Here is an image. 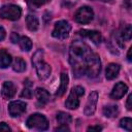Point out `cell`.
Returning <instances> with one entry per match:
<instances>
[{
  "instance_id": "1",
  "label": "cell",
  "mask_w": 132,
  "mask_h": 132,
  "mask_svg": "<svg viewBox=\"0 0 132 132\" xmlns=\"http://www.w3.org/2000/svg\"><path fill=\"white\" fill-rule=\"evenodd\" d=\"M92 54L93 52L85 42L75 40L71 43L69 48V62L76 77H80L86 74L87 63Z\"/></svg>"
},
{
  "instance_id": "2",
  "label": "cell",
  "mask_w": 132,
  "mask_h": 132,
  "mask_svg": "<svg viewBox=\"0 0 132 132\" xmlns=\"http://www.w3.org/2000/svg\"><path fill=\"white\" fill-rule=\"evenodd\" d=\"M32 63L36 68V72H37L39 79H46L50 76L52 68L43 60V51L39 50L38 52H36L34 54L33 58H32Z\"/></svg>"
},
{
  "instance_id": "3",
  "label": "cell",
  "mask_w": 132,
  "mask_h": 132,
  "mask_svg": "<svg viewBox=\"0 0 132 132\" xmlns=\"http://www.w3.org/2000/svg\"><path fill=\"white\" fill-rule=\"evenodd\" d=\"M85 94V89L80 86L73 87L70 91V94L65 102V106L68 109H76L79 106V97Z\"/></svg>"
},
{
  "instance_id": "4",
  "label": "cell",
  "mask_w": 132,
  "mask_h": 132,
  "mask_svg": "<svg viewBox=\"0 0 132 132\" xmlns=\"http://www.w3.org/2000/svg\"><path fill=\"white\" fill-rule=\"evenodd\" d=\"M100 70H101V62H100V58L97 54L93 53L89 60H88V63H87V67H86V74L91 77V78H94L96 77L99 73H100Z\"/></svg>"
},
{
  "instance_id": "5",
  "label": "cell",
  "mask_w": 132,
  "mask_h": 132,
  "mask_svg": "<svg viewBox=\"0 0 132 132\" xmlns=\"http://www.w3.org/2000/svg\"><path fill=\"white\" fill-rule=\"evenodd\" d=\"M27 126L31 129H37L40 131L46 130L48 128V122L46 118L43 114L40 113H34L30 116L27 120Z\"/></svg>"
},
{
  "instance_id": "6",
  "label": "cell",
  "mask_w": 132,
  "mask_h": 132,
  "mask_svg": "<svg viewBox=\"0 0 132 132\" xmlns=\"http://www.w3.org/2000/svg\"><path fill=\"white\" fill-rule=\"evenodd\" d=\"M21 14H22V10H21L20 6L14 5V4L3 5L0 8V16L5 20L16 21L20 19Z\"/></svg>"
},
{
  "instance_id": "7",
  "label": "cell",
  "mask_w": 132,
  "mask_h": 132,
  "mask_svg": "<svg viewBox=\"0 0 132 132\" xmlns=\"http://www.w3.org/2000/svg\"><path fill=\"white\" fill-rule=\"evenodd\" d=\"M70 30H71V26L67 21H64V20L58 21L55 24L52 35L58 39H66L69 36Z\"/></svg>"
},
{
  "instance_id": "8",
  "label": "cell",
  "mask_w": 132,
  "mask_h": 132,
  "mask_svg": "<svg viewBox=\"0 0 132 132\" xmlns=\"http://www.w3.org/2000/svg\"><path fill=\"white\" fill-rule=\"evenodd\" d=\"M94 12L91 7L89 6H82L77 9V11L74 14V20L79 24H88L93 20Z\"/></svg>"
},
{
  "instance_id": "9",
  "label": "cell",
  "mask_w": 132,
  "mask_h": 132,
  "mask_svg": "<svg viewBox=\"0 0 132 132\" xmlns=\"http://www.w3.org/2000/svg\"><path fill=\"white\" fill-rule=\"evenodd\" d=\"M97 101H98V92L97 91H93L90 93L89 98L87 100L86 106H85V114L90 117L93 116L95 110H96V105H97Z\"/></svg>"
},
{
  "instance_id": "10",
  "label": "cell",
  "mask_w": 132,
  "mask_h": 132,
  "mask_svg": "<svg viewBox=\"0 0 132 132\" xmlns=\"http://www.w3.org/2000/svg\"><path fill=\"white\" fill-rule=\"evenodd\" d=\"M27 104L23 101H12L8 104V112L11 117H19L23 112H25Z\"/></svg>"
},
{
  "instance_id": "11",
  "label": "cell",
  "mask_w": 132,
  "mask_h": 132,
  "mask_svg": "<svg viewBox=\"0 0 132 132\" xmlns=\"http://www.w3.org/2000/svg\"><path fill=\"white\" fill-rule=\"evenodd\" d=\"M127 91H128L127 85L120 81V82L116 84L114 87L112 88V91L110 93V98H112L114 100H119L124 97V95L127 93Z\"/></svg>"
},
{
  "instance_id": "12",
  "label": "cell",
  "mask_w": 132,
  "mask_h": 132,
  "mask_svg": "<svg viewBox=\"0 0 132 132\" xmlns=\"http://www.w3.org/2000/svg\"><path fill=\"white\" fill-rule=\"evenodd\" d=\"M16 92V87L14 86L13 82L11 81H5L2 85L1 89V95L4 99H10L15 95Z\"/></svg>"
},
{
  "instance_id": "13",
  "label": "cell",
  "mask_w": 132,
  "mask_h": 132,
  "mask_svg": "<svg viewBox=\"0 0 132 132\" xmlns=\"http://www.w3.org/2000/svg\"><path fill=\"white\" fill-rule=\"evenodd\" d=\"M79 34L82 37L90 39L94 44H99L101 42V34L98 31H95V30H85L84 29V30L79 31Z\"/></svg>"
},
{
  "instance_id": "14",
  "label": "cell",
  "mask_w": 132,
  "mask_h": 132,
  "mask_svg": "<svg viewBox=\"0 0 132 132\" xmlns=\"http://www.w3.org/2000/svg\"><path fill=\"white\" fill-rule=\"evenodd\" d=\"M68 82H69L68 74L65 73V72H62L61 73V84H60V87L58 88V90L56 92L57 97H61L65 94V92L67 90V87H68Z\"/></svg>"
},
{
  "instance_id": "15",
  "label": "cell",
  "mask_w": 132,
  "mask_h": 132,
  "mask_svg": "<svg viewBox=\"0 0 132 132\" xmlns=\"http://www.w3.org/2000/svg\"><path fill=\"white\" fill-rule=\"evenodd\" d=\"M120 36H121V39L119 38L118 42L121 44V46H124L121 41L124 40V39L125 40H130L131 39V36H132V27H131V25L127 24V25L123 26L121 28V31H120Z\"/></svg>"
},
{
  "instance_id": "16",
  "label": "cell",
  "mask_w": 132,
  "mask_h": 132,
  "mask_svg": "<svg viewBox=\"0 0 132 132\" xmlns=\"http://www.w3.org/2000/svg\"><path fill=\"white\" fill-rule=\"evenodd\" d=\"M119 72H120V65H118L116 63H110L106 67L105 76L107 79H113L119 75Z\"/></svg>"
},
{
  "instance_id": "17",
  "label": "cell",
  "mask_w": 132,
  "mask_h": 132,
  "mask_svg": "<svg viewBox=\"0 0 132 132\" xmlns=\"http://www.w3.org/2000/svg\"><path fill=\"white\" fill-rule=\"evenodd\" d=\"M26 24L30 31H36L39 27V21L38 19L33 14H28L26 18Z\"/></svg>"
},
{
  "instance_id": "18",
  "label": "cell",
  "mask_w": 132,
  "mask_h": 132,
  "mask_svg": "<svg viewBox=\"0 0 132 132\" xmlns=\"http://www.w3.org/2000/svg\"><path fill=\"white\" fill-rule=\"evenodd\" d=\"M35 95H36V98L38 99V101L41 102V104H45L50 100V94L43 88H37L36 92H35Z\"/></svg>"
},
{
  "instance_id": "19",
  "label": "cell",
  "mask_w": 132,
  "mask_h": 132,
  "mask_svg": "<svg viewBox=\"0 0 132 132\" xmlns=\"http://www.w3.org/2000/svg\"><path fill=\"white\" fill-rule=\"evenodd\" d=\"M102 111H103V114L106 118H114L119 114V107L117 105L109 104V105L104 106Z\"/></svg>"
},
{
  "instance_id": "20",
  "label": "cell",
  "mask_w": 132,
  "mask_h": 132,
  "mask_svg": "<svg viewBox=\"0 0 132 132\" xmlns=\"http://www.w3.org/2000/svg\"><path fill=\"white\" fill-rule=\"evenodd\" d=\"M12 59L11 56L4 50L0 51V68H6L10 65Z\"/></svg>"
},
{
  "instance_id": "21",
  "label": "cell",
  "mask_w": 132,
  "mask_h": 132,
  "mask_svg": "<svg viewBox=\"0 0 132 132\" xmlns=\"http://www.w3.org/2000/svg\"><path fill=\"white\" fill-rule=\"evenodd\" d=\"M18 43L20 44V47L22 48V51L28 52L32 48V41L27 36H20V39H19Z\"/></svg>"
},
{
  "instance_id": "22",
  "label": "cell",
  "mask_w": 132,
  "mask_h": 132,
  "mask_svg": "<svg viewBox=\"0 0 132 132\" xmlns=\"http://www.w3.org/2000/svg\"><path fill=\"white\" fill-rule=\"evenodd\" d=\"M57 121L60 125H68L71 123L72 121V118L69 113L67 112H64V111H60L58 112L57 114Z\"/></svg>"
},
{
  "instance_id": "23",
  "label": "cell",
  "mask_w": 132,
  "mask_h": 132,
  "mask_svg": "<svg viewBox=\"0 0 132 132\" xmlns=\"http://www.w3.org/2000/svg\"><path fill=\"white\" fill-rule=\"evenodd\" d=\"M12 68L16 72H23L26 69V63H25V61L22 58H16L14 60V62H13Z\"/></svg>"
},
{
  "instance_id": "24",
  "label": "cell",
  "mask_w": 132,
  "mask_h": 132,
  "mask_svg": "<svg viewBox=\"0 0 132 132\" xmlns=\"http://www.w3.org/2000/svg\"><path fill=\"white\" fill-rule=\"evenodd\" d=\"M50 1L51 0H27V3L29 5V7H31V8H38Z\"/></svg>"
},
{
  "instance_id": "25",
  "label": "cell",
  "mask_w": 132,
  "mask_h": 132,
  "mask_svg": "<svg viewBox=\"0 0 132 132\" xmlns=\"http://www.w3.org/2000/svg\"><path fill=\"white\" fill-rule=\"evenodd\" d=\"M120 126L127 131L132 130V120L130 118H124L120 121Z\"/></svg>"
},
{
  "instance_id": "26",
  "label": "cell",
  "mask_w": 132,
  "mask_h": 132,
  "mask_svg": "<svg viewBox=\"0 0 132 132\" xmlns=\"http://www.w3.org/2000/svg\"><path fill=\"white\" fill-rule=\"evenodd\" d=\"M21 97H25L27 99H30L32 97V91L29 89V88H25L21 94Z\"/></svg>"
},
{
  "instance_id": "27",
  "label": "cell",
  "mask_w": 132,
  "mask_h": 132,
  "mask_svg": "<svg viewBox=\"0 0 132 132\" xmlns=\"http://www.w3.org/2000/svg\"><path fill=\"white\" fill-rule=\"evenodd\" d=\"M126 106H127V109L128 110H131L132 109V94H130L127 98V102H126Z\"/></svg>"
},
{
  "instance_id": "28",
  "label": "cell",
  "mask_w": 132,
  "mask_h": 132,
  "mask_svg": "<svg viewBox=\"0 0 132 132\" xmlns=\"http://www.w3.org/2000/svg\"><path fill=\"white\" fill-rule=\"evenodd\" d=\"M5 131H10V128L5 123H0V132H5Z\"/></svg>"
},
{
  "instance_id": "29",
  "label": "cell",
  "mask_w": 132,
  "mask_h": 132,
  "mask_svg": "<svg viewBox=\"0 0 132 132\" xmlns=\"http://www.w3.org/2000/svg\"><path fill=\"white\" fill-rule=\"evenodd\" d=\"M10 39H11V41H12L13 43H18V41H19V39H20V35L16 34V33H12Z\"/></svg>"
},
{
  "instance_id": "30",
  "label": "cell",
  "mask_w": 132,
  "mask_h": 132,
  "mask_svg": "<svg viewBox=\"0 0 132 132\" xmlns=\"http://www.w3.org/2000/svg\"><path fill=\"white\" fill-rule=\"evenodd\" d=\"M102 130V127H100L99 125L97 126H91L88 128V131H101Z\"/></svg>"
},
{
  "instance_id": "31",
  "label": "cell",
  "mask_w": 132,
  "mask_h": 132,
  "mask_svg": "<svg viewBox=\"0 0 132 132\" xmlns=\"http://www.w3.org/2000/svg\"><path fill=\"white\" fill-rule=\"evenodd\" d=\"M56 131H69V128L68 127H66V125H61V127H58V128H56L55 129Z\"/></svg>"
},
{
  "instance_id": "32",
  "label": "cell",
  "mask_w": 132,
  "mask_h": 132,
  "mask_svg": "<svg viewBox=\"0 0 132 132\" xmlns=\"http://www.w3.org/2000/svg\"><path fill=\"white\" fill-rule=\"evenodd\" d=\"M5 35H6L5 30L3 29V27H1V26H0V41H1V40H3V39L5 38Z\"/></svg>"
},
{
  "instance_id": "33",
  "label": "cell",
  "mask_w": 132,
  "mask_h": 132,
  "mask_svg": "<svg viewBox=\"0 0 132 132\" xmlns=\"http://www.w3.org/2000/svg\"><path fill=\"white\" fill-rule=\"evenodd\" d=\"M131 53H132V47L129 48L128 54H127V59H128V61H131V60H132V58H131Z\"/></svg>"
},
{
  "instance_id": "34",
  "label": "cell",
  "mask_w": 132,
  "mask_h": 132,
  "mask_svg": "<svg viewBox=\"0 0 132 132\" xmlns=\"http://www.w3.org/2000/svg\"><path fill=\"white\" fill-rule=\"evenodd\" d=\"M97 1H102V2H110L111 0H97Z\"/></svg>"
}]
</instances>
